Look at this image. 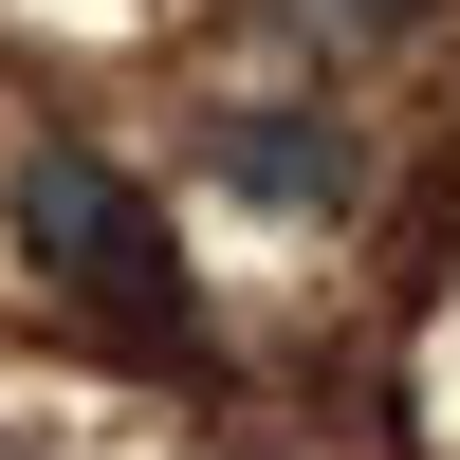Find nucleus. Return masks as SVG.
I'll list each match as a JSON object with an SVG mask.
<instances>
[{
	"label": "nucleus",
	"instance_id": "2",
	"mask_svg": "<svg viewBox=\"0 0 460 460\" xmlns=\"http://www.w3.org/2000/svg\"><path fill=\"white\" fill-rule=\"evenodd\" d=\"M221 184H240L258 221H350V129L332 111H221Z\"/></svg>",
	"mask_w": 460,
	"mask_h": 460
},
{
	"label": "nucleus",
	"instance_id": "1",
	"mask_svg": "<svg viewBox=\"0 0 460 460\" xmlns=\"http://www.w3.org/2000/svg\"><path fill=\"white\" fill-rule=\"evenodd\" d=\"M0 221H19V277L56 295L93 350H203V295H184V240H166V203H147L129 166H111L93 129H37L19 166H0Z\"/></svg>",
	"mask_w": 460,
	"mask_h": 460
},
{
	"label": "nucleus",
	"instance_id": "3",
	"mask_svg": "<svg viewBox=\"0 0 460 460\" xmlns=\"http://www.w3.org/2000/svg\"><path fill=\"white\" fill-rule=\"evenodd\" d=\"M258 19H295V37H314V56H387V37L424 19V0H258Z\"/></svg>",
	"mask_w": 460,
	"mask_h": 460
}]
</instances>
